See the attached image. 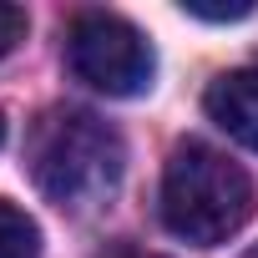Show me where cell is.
I'll list each match as a JSON object with an SVG mask.
<instances>
[{
	"label": "cell",
	"mask_w": 258,
	"mask_h": 258,
	"mask_svg": "<svg viewBox=\"0 0 258 258\" xmlns=\"http://www.w3.org/2000/svg\"><path fill=\"white\" fill-rule=\"evenodd\" d=\"M26 162H31L36 187L56 208L91 213V208H101L116 192V182L126 172V142L96 111L56 106V111H46L36 121Z\"/></svg>",
	"instance_id": "1"
},
{
	"label": "cell",
	"mask_w": 258,
	"mask_h": 258,
	"mask_svg": "<svg viewBox=\"0 0 258 258\" xmlns=\"http://www.w3.org/2000/svg\"><path fill=\"white\" fill-rule=\"evenodd\" d=\"M253 218V177L208 142H182L162 172V223L182 243L218 248Z\"/></svg>",
	"instance_id": "2"
},
{
	"label": "cell",
	"mask_w": 258,
	"mask_h": 258,
	"mask_svg": "<svg viewBox=\"0 0 258 258\" xmlns=\"http://www.w3.org/2000/svg\"><path fill=\"white\" fill-rule=\"evenodd\" d=\"M66 56H71L76 81H86L101 96H142L157 76V56L147 36L132 21L106 16V11H86L71 21Z\"/></svg>",
	"instance_id": "3"
},
{
	"label": "cell",
	"mask_w": 258,
	"mask_h": 258,
	"mask_svg": "<svg viewBox=\"0 0 258 258\" xmlns=\"http://www.w3.org/2000/svg\"><path fill=\"white\" fill-rule=\"evenodd\" d=\"M203 106H208V116L223 126L233 142H243L248 152H258V66L223 71L208 86Z\"/></svg>",
	"instance_id": "4"
},
{
	"label": "cell",
	"mask_w": 258,
	"mask_h": 258,
	"mask_svg": "<svg viewBox=\"0 0 258 258\" xmlns=\"http://www.w3.org/2000/svg\"><path fill=\"white\" fill-rule=\"evenodd\" d=\"M0 258H41V228L16 203L0 198Z\"/></svg>",
	"instance_id": "5"
},
{
	"label": "cell",
	"mask_w": 258,
	"mask_h": 258,
	"mask_svg": "<svg viewBox=\"0 0 258 258\" xmlns=\"http://www.w3.org/2000/svg\"><path fill=\"white\" fill-rule=\"evenodd\" d=\"M26 26H31V21H26V11H21V6H6V0H0V61H6V56H11V51L26 41Z\"/></svg>",
	"instance_id": "6"
},
{
	"label": "cell",
	"mask_w": 258,
	"mask_h": 258,
	"mask_svg": "<svg viewBox=\"0 0 258 258\" xmlns=\"http://www.w3.org/2000/svg\"><path fill=\"white\" fill-rule=\"evenodd\" d=\"M182 11H187V16H198V21H243L253 6H203V0H187Z\"/></svg>",
	"instance_id": "7"
},
{
	"label": "cell",
	"mask_w": 258,
	"mask_h": 258,
	"mask_svg": "<svg viewBox=\"0 0 258 258\" xmlns=\"http://www.w3.org/2000/svg\"><path fill=\"white\" fill-rule=\"evenodd\" d=\"M243 258H258V243H253V248H248V253H243Z\"/></svg>",
	"instance_id": "8"
},
{
	"label": "cell",
	"mask_w": 258,
	"mask_h": 258,
	"mask_svg": "<svg viewBox=\"0 0 258 258\" xmlns=\"http://www.w3.org/2000/svg\"><path fill=\"white\" fill-rule=\"evenodd\" d=\"M0 142H6V116H0Z\"/></svg>",
	"instance_id": "9"
}]
</instances>
